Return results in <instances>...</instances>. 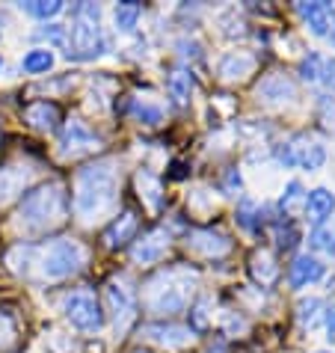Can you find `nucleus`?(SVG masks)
Wrapping results in <instances>:
<instances>
[{
  "instance_id": "nucleus-16",
  "label": "nucleus",
  "mask_w": 335,
  "mask_h": 353,
  "mask_svg": "<svg viewBox=\"0 0 335 353\" xmlns=\"http://www.w3.org/2000/svg\"><path fill=\"white\" fill-rule=\"evenodd\" d=\"M288 279H291L294 288H305V285H312V282L323 279V264L318 259H312V256H300L291 264Z\"/></svg>"
},
{
  "instance_id": "nucleus-2",
  "label": "nucleus",
  "mask_w": 335,
  "mask_h": 353,
  "mask_svg": "<svg viewBox=\"0 0 335 353\" xmlns=\"http://www.w3.org/2000/svg\"><path fill=\"white\" fill-rule=\"evenodd\" d=\"M21 261H27L24 273H30V264H39V273L45 279H65L81 270V264L86 261V250L77 241H54L42 250L24 247Z\"/></svg>"
},
{
  "instance_id": "nucleus-20",
  "label": "nucleus",
  "mask_w": 335,
  "mask_h": 353,
  "mask_svg": "<svg viewBox=\"0 0 335 353\" xmlns=\"http://www.w3.org/2000/svg\"><path fill=\"white\" fill-rule=\"evenodd\" d=\"M300 15H303V21L309 24V30L314 36H327L329 33V15H332V9L327 3H300Z\"/></svg>"
},
{
  "instance_id": "nucleus-31",
  "label": "nucleus",
  "mask_w": 335,
  "mask_h": 353,
  "mask_svg": "<svg viewBox=\"0 0 335 353\" xmlns=\"http://www.w3.org/2000/svg\"><path fill=\"white\" fill-rule=\"evenodd\" d=\"M134 116L140 119L143 125H157L163 119V110L157 104H143V101H136L134 104Z\"/></svg>"
},
{
  "instance_id": "nucleus-36",
  "label": "nucleus",
  "mask_w": 335,
  "mask_h": 353,
  "mask_svg": "<svg viewBox=\"0 0 335 353\" xmlns=\"http://www.w3.org/2000/svg\"><path fill=\"white\" fill-rule=\"evenodd\" d=\"M321 81L329 86V90H335V57H329V60H323V74Z\"/></svg>"
},
{
  "instance_id": "nucleus-29",
  "label": "nucleus",
  "mask_w": 335,
  "mask_h": 353,
  "mask_svg": "<svg viewBox=\"0 0 335 353\" xmlns=\"http://www.w3.org/2000/svg\"><path fill=\"white\" fill-rule=\"evenodd\" d=\"M300 74L305 77V81H321V74H323V57L309 51V57H303V63H300Z\"/></svg>"
},
{
  "instance_id": "nucleus-35",
  "label": "nucleus",
  "mask_w": 335,
  "mask_h": 353,
  "mask_svg": "<svg viewBox=\"0 0 335 353\" xmlns=\"http://www.w3.org/2000/svg\"><path fill=\"white\" fill-rule=\"evenodd\" d=\"M39 36L48 39V42H54V45H63L65 42V30H63L60 24H48L45 30H39Z\"/></svg>"
},
{
  "instance_id": "nucleus-27",
  "label": "nucleus",
  "mask_w": 335,
  "mask_h": 353,
  "mask_svg": "<svg viewBox=\"0 0 335 353\" xmlns=\"http://www.w3.org/2000/svg\"><path fill=\"white\" fill-rule=\"evenodd\" d=\"M24 12H30L33 18H54L63 12L60 0H33V3H21Z\"/></svg>"
},
{
  "instance_id": "nucleus-21",
  "label": "nucleus",
  "mask_w": 335,
  "mask_h": 353,
  "mask_svg": "<svg viewBox=\"0 0 335 353\" xmlns=\"http://www.w3.org/2000/svg\"><path fill=\"white\" fill-rule=\"evenodd\" d=\"M136 188H140V196L145 199V205H149L152 211H161V205H163V181L157 179L154 172H149V170L136 172Z\"/></svg>"
},
{
  "instance_id": "nucleus-7",
  "label": "nucleus",
  "mask_w": 335,
  "mask_h": 353,
  "mask_svg": "<svg viewBox=\"0 0 335 353\" xmlns=\"http://www.w3.org/2000/svg\"><path fill=\"white\" fill-rule=\"evenodd\" d=\"M65 318L74 323L77 330L83 332H95L104 327V315H101V306L98 300L92 297L90 291H74L65 297Z\"/></svg>"
},
{
  "instance_id": "nucleus-9",
  "label": "nucleus",
  "mask_w": 335,
  "mask_h": 353,
  "mask_svg": "<svg viewBox=\"0 0 335 353\" xmlns=\"http://www.w3.org/2000/svg\"><path fill=\"white\" fill-rule=\"evenodd\" d=\"M98 145V137L86 128V122L81 119H72L65 125V131H63V140H60V154L63 158H68V154H81V152H92Z\"/></svg>"
},
{
  "instance_id": "nucleus-8",
  "label": "nucleus",
  "mask_w": 335,
  "mask_h": 353,
  "mask_svg": "<svg viewBox=\"0 0 335 353\" xmlns=\"http://www.w3.org/2000/svg\"><path fill=\"white\" fill-rule=\"evenodd\" d=\"M107 306H110V315H113V323L116 330H125L128 323L134 321L136 315V297H134V288H128L125 279H113L107 285Z\"/></svg>"
},
{
  "instance_id": "nucleus-24",
  "label": "nucleus",
  "mask_w": 335,
  "mask_h": 353,
  "mask_svg": "<svg viewBox=\"0 0 335 353\" xmlns=\"http://www.w3.org/2000/svg\"><path fill=\"white\" fill-rule=\"evenodd\" d=\"M24 181H27V172L21 166H6V170H0V202H6L9 196H15L24 188Z\"/></svg>"
},
{
  "instance_id": "nucleus-33",
  "label": "nucleus",
  "mask_w": 335,
  "mask_h": 353,
  "mask_svg": "<svg viewBox=\"0 0 335 353\" xmlns=\"http://www.w3.org/2000/svg\"><path fill=\"white\" fill-rule=\"evenodd\" d=\"M9 341H15V323L9 312H0V347H6Z\"/></svg>"
},
{
  "instance_id": "nucleus-22",
  "label": "nucleus",
  "mask_w": 335,
  "mask_h": 353,
  "mask_svg": "<svg viewBox=\"0 0 335 353\" xmlns=\"http://www.w3.org/2000/svg\"><path fill=\"white\" fill-rule=\"evenodd\" d=\"M166 90H170V98L175 104H187V98L193 92V74L187 72V68H175L170 74V81H166Z\"/></svg>"
},
{
  "instance_id": "nucleus-28",
  "label": "nucleus",
  "mask_w": 335,
  "mask_h": 353,
  "mask_svg": "<svg viewBox=\"0 0 335 353\" xmlns=\"http://www.w3.org/2000/svg\"><path fill=\"white\" fill-rule=\"evenodd\" d=\"M312 247L321 250V252H329V256H335V229H332V225H321V229H314Z\"/></svg>"
},
{
  "instance_id": "nucleus-26",
  "label": "nucleus",
  "mask_w": 335,
  "mask_h": 353,
  "mask_svg": "<svg viewBox=\"0 0 335 353\" xmlns=\"http://www.w3.org/2000/svg\"><path fill=\"white\" fill-rule=\"evenodd\" d=\"M54 65V54L51 51H45V48H36V51H30L21 60V68L24 72H30V74H39V72H48V68Z\"/></svg>"
},
{
  "instance_id": "nucleus-30",
  "label": "nucleus",
  "mask_w": 335,
  "mask_h": 353,
  "mask_svg": "<svg viewBox=\"0 0 335 353\" xmlns=\"http://www.w3.org/2000/svg\"><path fill=\"white\" fill-rule=\"evenodd\" d=\"M297 229L288 223V217H285L279 225H276V243H279V250H294V243H297Z\"/></svg>"
},
{
  "instance_id": "nucleus-3",
  "label": "nucleus",
  "mask_w": 335,
  "mask_h": 353,
  "mask_svg": "<svg viewBox=\"0 0 335 353\" xmlns=\"http://www.w3.org/2000/svg\"><path fill=\"white\" fill-rule=\"evenodd\" d=\"M65 214H68V199H65L63 184L51 181L24 196L21 208H18V220H21L24 229L42 232V229H51V225L63 223Z\"/></svg>"
},
{
  "instance_id": "nucleus-19",
  "label": "nucleus",
  "mask_w": 335,
  "mask_h": 353,
  "mask_svg": "<svg viewBox=\"0 0 335 353\" xmlns=\"http://www.w3.org/2000/svg\"><path fill=\"white\" fill-rule=\"evenodd\" d=\"M335 211V196L327 188H318L305 196V214H309L312 223H323L327 217H332Z\"/></svg>"
},
{
  "instance_id": "nucleus-5",
  "label": "nucleus",
  "mask_w": 335,
  "mask_h": 353,
  "mask_svg": "<svg viewBox=\"0 0 335 353\" xmlns=\"http://www.w3.org/2000/svg\"><path fill=\"white\" fill-rule=\"evenodd\" d=\"M98 12L95 3H83L74 9V24H72V51L68 57H77V60H92V57L101 54L104 39H101V27H98Z\"/></svg>"
},
{
  "instance_id": "nucleus-11",
  "label": "nucleus",
  "mask_w": 335,
  "mask_h": 353,
  "mask_svg": "<svg viewBox=\"0 0 335 353\" xmlns=\"http://www.w3.org/2000/svg\"><path fill=\"white\" fill-rule=\"evenodd\" d=\"M255 95L267 104H285V101H291V98H297V86H294L285 74H267L258 83Z\"/></svg>"
},
{
  "instance_id": "nucleus-15",
  "label": "nucleus",
  "mask_w": 335,
  "mask_h": 353,
  "mask_svg": "<svg viewBox=\"0 0 335 353\" xmlns=\"http://www.w3.org/2000/svg\"><path fill=\"white\" fill-rule=\"evenodd\" d=\"M24 119L39 131H54L57 122H60V107L54 101H33L24 110Z\"/></svg>"
},
{
  "instance_id": "nucleus-4",
  "label": "nucleus",
  "mask_w": 335,
  "mask_h": 353,
  "mask_svg": "<svg viewBox=\"0 0 335 353\" xmlns=\"http://www.w3.org/2000/svg\"><path fill=\"white\" fill-rule=\"evenodd\" d=\"M190 294L193 288H190V279H187V270H170L149 285L145 303L157 315H172V312H181L187 306Z\"/></svg>"
},
{
  "instance_id": "nucleus-17",
  "label": "nucleus",
  "mask_w": 335,
  "mask_h": 353,
  "mask_svg": "<svg viewBox=\"0 0 335 353\" xmlns=\"http://www.w3.org/2000/svg\"><path fill=\"white\" fill-rule=\"evenodd\" d=\"M250 270H252V276H255V282H258L261 288H270L273 282L279 279V264H276L273 252H267V250L255 252L252 261H250Z\"/></svg>"
},
{
  "instance_id": "nucleus-13",
  "label": "nucleus",
  "mask_w": 335,
  "mask_h": 353,
  "mask_svg": "<svg viewBox=\"0 0 335 353\" xmlns=\"http://www.w3.org/2000/svg\"><path fill=\"white\" fill-rule=\"evenodd\" d=\"M190 247L196 252H205V256H223V252H229V238H225L223 232H214V229H199L190 234Z\"/></svg>"
},
{
  "instance_id": "nucleus-37",
  "label": "nucleus",
  "mask_w": 335,
  "mask_h": 353,
  "mask_svg": "<svg viewBox=\"0 0 335 353\" xmlns=\"http://www.w3.org/2000/svg\"><path fill=\"white\" fill-rule=\"evenodd\" d=\"M327 332H329V339L335 341V306L327 312Z\"/></svg>"
},
{
  "instance_id": "nucleus-38",
  "label": "nucleus",
  "mask_w": 335,
  "mask_h": 353,
  "mask_svg": "<svg viewBox=\"0 0 335 353\" xmlns=\"http://www.w3.org/2000/svg\"><path fill=\"white\" fill-rule=\"evenodd\" d=\"M329 27H332V30H329L327 36H329V42H332V48H335V12L329 15Z\"/></svg>"
},
{
  "instance_id": "nucleus-12",
  "label": "nucleus",
  "mask_w": 335,
  "mask_h": 353,
  "mask_svg": "<svg viewBox=\"0 0 335 353\" xmlns=\"http://www.w3.org/2000/svg\"><path fill=\"white\" fill-rule=\"evenodd\" d=\"M136 225H140V223H136V214H134V211H122V217H116V220L104 229V243H107L110 250L125 247V243L134 238Z\"/></svg>"
},
{
  "instance_id": "nucleus-10",
  "label": "nucleus",
  "mask_w": 335,
  "mask_h": 353,
  "mask_svg": "<svg viewBox=\"0 0 335 353\" xmlns=\"http://www.w3.org/2000/svg\"><path fill=\"white\" fill-rule=\"evenodd\" d=\"M170 250V232L166 229H152L145 238L136 241L134 247V261L140 264H154L163 259V252Z\"/></svg>"
},
{
  "instance_id": "nucleus-1",
  "label": "nucleus",
  "mask_w": 335,
  "mask_h": 353,
  "mask_svg": "<svg viewBox=\"0 0 335 353\" xmlns=\"http://www.w3.org/2000/svg\"><path fill=\"white\" fill-rule=\"evenodd\" d=\"M116 193H119V170L116 161H95L77 172L74 184V211L83 220H95L113 211Z\"/></svg>"
},
{
  "instance_id": "nucleus-39",
  "label": "nucleus",
  "mask_w": 335,
  "mask_h": 353,
  "mask_svg": "<svg viewBox=\"0 0 335 353\" xmlns=\"http://www.w3.org/2000/svg\"><path fill=\"white\" fill-rule=\"evenodd\" d=\"M0 65H3V60H0Z\"/></svg>"
},
{
  "instance_id": "nucleus-32",
  "label": "nucleus",
  "mask_w": 335,
  "mask_h": 353,
  "mask_svg": "<svg viewBox=\"0 0 335 353\" xmlns=\"http://www.w3.org/2000/svg\"><path fill=\"white\" fill-rule=\"evenodd\" d=\"M318 315H321V300H303L300 303V323H309V327H312V323L314 321H318Z\"/></svg>"
},
{
  "instance_id": "nucleus-25",
  "label": "nucleus",
  "mask_w": 335,
  "mask_h": 353,
  "mask_svg": "<svg viewBox=\"0 0 335 353\" xmlns=\"http://www.w3.org/2000/svg\"><path fill=\"white\" fill-rule=\"evenodd\" d=\"M140 12H143L140 3H119V6H116V12H113L116 27L125 30V33H131L136 27V21H140Z\"/></svg>"
},
{
  "instance_id": "nucleus-18",
  "label": "nucleus",
  "mask_w": 335,
  "mask_h": 353,
  "mask_svg": "<svg viewBox=\"0 0 335 353\" xmlns=\"http://www.w3.org/2000/svg\"><path fill=\"white\" fill-rule=\"evenodd\" d=\"M145 336L166 347H184L187 341H190V330L175 327V323H152V327L145 330Z\"/></svg>"
},
{
  "instance_id": "nucleus-23",
  "label": "nucleus",
  "mask_w": 335,
  "mask_h": 353,
  "mask_svg": "<svg viewBox=\"0 0 335 353\" xmlns=\"http://www.w3.org/2000/svg\"><path fill=\"white\" fill-rule=\"evenodd\" d=\"M305 196H309V193L303 190L300 181H291L288 188H285L282 199H279V208L285 211V217H297L300 211H305Z\"/></svg>"
},
{
  "instance_id": "nucleus-14",
  "label": "nucleus",
  "mask_w": 335,
  "mask_h": 353,
  "mask_svg": "<svg viewBox=\"0 0 335 353\" xmlns=\"http://www.w3.org/2000/svg\"><path fill=\"white\" fill-rule=\"evenodd\" d=\"M255 68V57L246 54V51H234V54H225L220 60V77L223 81H243L246 74H252Z\"/></svg>"
},
{
  "instance_id": "nucleus-34",
  "label": "nucleus",
  "mask_w": 335,
  "mask_h": 353,
  "mask_svg": "<svg viewBox=\"0 0 335 353\" xmlns=\"http://www.w3.org/2000/svg\"><path fill=\"white\" fill-rule=\"evenodd\" d=\"M238 223L243 225V229H255V202H250V199H243V202H241Z\"/></svg>"
},
{
  "instance_id": "nucleus-6",
  "label": "nucleus",
  "mask_w": 335,
  "mask_h": 353,
  "mask_svg": "<svg viewBox=\"0 0 335 353\" xmlns=\"http://www.w3.org/2000/svg\"><path fill=\"white\" fill-rule=\"evenodd\" d=\"M276 158H279V163H285V166H303V170L312 172V170H321V166L327 163V149H323V143H318L314 137L297 134L276 152Z\"/></svg>"
}]
</instances>
